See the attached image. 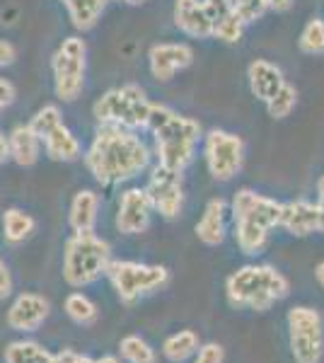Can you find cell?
I'll return each instance as SVG.
<instances>
[{
  "mask_svg": "<svg viewBox=\"0 0 324 363\" xmlns=\"http://www.w3.org/2000/svg\"><path fill=\"white\" fill-rule=\"evenodd\" d=\"M233 3H235V13H238V17L245 25H255L257 20H262L269 13L264 0H233Z\"/></svg>",
  "mask_w": 324,
  "mask_h": 363,
  "instance_id": "cell-32",
  "label": "cell"
},
{
  "mask_svg": "<svg viewBox=\"0 0 324 363\" xmlns=\"http://www.w3.org/2000/svg\"><path fill=\"white\" fill-rule=\"evenodd\" d=\"M291 294V284L279 269L269 264H247L233 272L225 281V296L233 308L267 313L271 306Z\"/></svg>",
  "mask_w": 324,
  "mask_h": 363,
  "instance_id": "cell-4",
  "label": "cell"
},
{
  "mask_svg": "<svg viewBox=\"0 0 324 363\" xmlns=\"http://www.w3.org/2000/svg\"><path fill=\"white\" fill-rule=\"evenodd\" d=\"M293 3H296V0H264L267 10H274V13H288V10L293 8Z\"/></svg>",
  "mask_w": 324,
  "mask_h": 363,
  "instance_id": "cell-38",
  "label": "cell"
},
{
  "mask_svg": "<svg viewBox=\"0 0 324 363\" xmlns=\"http://www.w3.org/2000/svg\"><path fill=\"white\" fill-rule=\"evenodd\" d=\"M317 206H320L322 220H324V174H322V179L317 182Z\"/></svg>",
  "mask_w": 324,
  "mask_h": 363,
  "instance_id": "cell-41",
  "label": "cell"
},
{
  "mask_svg": "<svg viewBox=\"0 0 324 363\" xmlns=\"http://www.w3.org/2000/svg\"><path fill=\"white\" fill-rule=\"evenodd\" d=\"M247 80H250V90L259 102H269L281 85L286 83V75L276 63L267 61V58H255L247 68Z\"/></svg>",
  "mask_w": 324,
  "mask_h": 363,
  "instance_id": "cell-17",
  "label": "cell"
},
{
  "mask_svg": "<svg viewBox=\"0 0 324 363\" xmlns=\"http://www.w3.org/2000/svg\"><path fill=\"white\" fill-rule=\"evenodd\" d=\"M109 262L111 247L107 240L97 238L95 230L73 233L66 240V250H63V279L73 289L90 286L99 277H104Z\"/></svg>",
  "mask_w": 324,
  "mask_h": 363,
  "instance_id": "cell-5",
  "label": "cell"
},
{
  "mask_svg": "<svg viewBox=\"0 0 324 363\" xmlns=\"http://www.w3.org/2000/svg\"><path fill=\"white\" fill-rule=\"evenodd\" d=\"M97 213H99V194L92 189H80L70 201L68 211V223L73 228V233H92L97 225Z\"/></svg>",
  "mask_w": 324,
  "mask_h": 363,
  "instance_id": "cell-21",
  "label": "cell"
},
{
  "mask_svg": "<svg viewBox=\"0 0 324 363\" xmlns=\"http://www.w3.org/2000/svg\"><path fill=\"white\" fill-rule=\"evenodd\" d=\"M51 306L39 294H20L8 310V325L15 332H37L44 320L49 318Z\"/></svg>",
  "mask_w": 324,
  "mask_h": 363,
  "instance_id": "cell-15",
  "label": "cell"
},
{
  "mask_svg": "<svg viewBox=\"0 0 324 363\" xmlns=\"http://www.w3.org/2000/svg\"><path fill=\"white\" fill-rule=\"evenodd\" d=\"M104 277L111 281L116 296L123 306H133L140 296L167 286L169 272L160 264H140L128 259H111L107 264Z\"/></svg>",
  "mask_w": 324,
  "mask_h": 363,
  "instance_id": "cell-7",
  "label": "cell"
},
{
  "mask_svg": "<svg viewBox=\"0 0 324 363\" xmlns=\"http://www.w3.org/2000/svg\"><path fill=\"white\" fill-rule=\"evenodd\" d=\"M61 3H63V5H66V3H68V0H61Z\"/></svg>",
  "mask_w": 324,
  "mask_h": 363,
  "instance_id": "cell-46",
  "label": "cell"
},
{
  "mask_svg": "<svg viewBox=\"0 0 324 363\" xmlns=\"http://www.w3.org/2000/svg\"><path fill=\"white\" fill-rule=\"evenodd\" d=\"M34 228H37V220L29 213H25L22 208H8L3 213V238L8 242H25V240L32 235Z\"/></svg>",
  "mask_w": 324,
  "mask_h": 363,
  "instance_id": "cell-23",
  "label": "cell"
},
{
  "mask_svg": "<svg viewBox=\"0 0 324 363\" xmlns=\"http://www.w3.org/2000/svg\"><path fill=\"white\" fill-rule=\"evenodd\" d=\"M95 363H121L116 356H102V359H97Z\"/></svg>",
  "mask_w": 324,
  "mask_h": 363,
  "instance_id": "cell-43",
  "label": "cell"
},
{
  "mask_svg": "<svg viewBox=\"0 0 324 363\" xmlns=\"http://www.w3.org/2000/svg\"><path fill=\"white\" fill-rule=\"evenodd\" d=\"M66 315L78 325H92L97 320V306L85 294H70L66 298Z\"/></svg>",
  "mask_w": 324,
  "mask_h": 363,
  "instance_id": "cell-29",
  "label": "cell"
},
{
  "mask_svg": "<svg viewBox=\"0 0 324 363\" xmlns=\"http://www.w3.org/2000/svg\"><path fill=\"white\" fill-rule=\"evenodd\" d=\"M78 354L75 351H61V354H51L49 363H75Z\"/></svg>",
  "mask_w": 324,
  "mask_h": 363,
  "instance_id": "cell-39",
  "label": "cell"
},
{
  "mask_svg": "<svg viewBox=\"0 0 324 363\" xmlns=\"http://www.w3.org/2000/svg\"><path fill=\"white\" fill-rule=\"evenodd\" d=\"M279 228L296 238H308L315 233H324L322 211L317 201H288L281 203Z\"/></svg>",
  "mask_w": 324,
  "mask_h": 363,
  "instance_id": "cell-14",
  "label": "cell"
},
{
  "mask_svg": "<svg viewBox=\"0 0 324 363\" xmlns=\"http://www.w3.org/2000/svg\"><path fill=\"white\" fill-rule=\"evenodd\" d=\"M223 361H225V351H223L220 344L211 342L196 349V361L194 363H223Z\"/></svg>",
  "mask_w": 324,
  "mask_h": 363,
  "instance_id": "cell-34",
  "label": "cell"
},
{
  "mask_svg": "<svg viewBox=\"0 0 324 363\" xmlns=\"http://www.w3.org/2000/svg\"><path fill=\"white\" fill-rule=\"evenodd\" d=\"M150 155L138 131L99 124L90 148L85 150V167L97 184L116 186L145 172L150 167Z\"/></svg>",
  "mask_w": 324,
  "mask_h": 363,
  "instance_id": "cell-1",
  "label": "cell"
},
{
  "mask_svg": "<svg viewBox=\"0 0 324 363\" xmlns=\"http://www.w3.org/2000/svg\"><path fill=\"white\" fill-rule=\"evenodd\" d=\"M230 213L235 220V242L242 250V255H262L269 245V235L274 228H279L281 201L257 194L255 189L235 191Z\"/></svg>",
  "mask_w": 324,
  "mask_h": 363,
  "instance_id": "cell-3",
  "label": "cell"
},
{
  "mask_svg": "<svg viewBox=\"0 0 324 363\" xmlns=\"http://www.w3.org/2000/svg\"><path fill=\"white\" fill-rule=\"evenodd\" d=\"M145 128L155 140L157 165L174 169V172H184L191 165L199 138H201V124L196 119L174 112L167 104L152 102Z\"/></svg>",
  "mask_w": 324,
  "mask_h": 363,
  "instance_id": "cell-2",
  "label": "cell"
},
{
  "mask_svg": "<svg viewBox=\"0 0 324 363\" xmlns=\"http://www.w3.org/2000/svg\"><path fill=\"white\" fill-rule=\"evenodd\" d=\"M288 342L296 363H320L324 356V320L315 308L288 310Z\"/></svg>",
  "mask_w": 324,
  "mask_h": 363,
  "instance_id": "cell-9",
  "label": "cell"
},
{
  "mask_svg": "<svg viewBox=\"0 0 324 363\" xmlns=\"http://www.w3.org/2000/svg\"><path fill=\"white\" fill-rule=\"evenodd\" d=\"M10 294H13V277H10L5 262L0 259V298H8Z\"/></svg>",
  "mask_w": 324,
  "mask_h": 363,
  "instance_id": "cell-37",
  "label": "cell"
},
{
  "mask_svg": "<svg viewBox=\"0 0 324 363\" xmlns=\"http://www.w3.org/2000/svg\"><path fill=\"white\" fill-rule=\"evenodd\" d=\"M75 363H95V361L87 359V356H80V354H78V359H75Z\"/></svg>",
  "mask_w": 324,
  "mask_h": 363,
  "instance_id": "cell-45",
  "label": "cell"
},
{
  "mask_svg": "<svg viewBox=\"0 0 324 363\" xmlns=\"http://www.w3.org/2000/svg\"><path fill=\"white\" fill-rule=\"evenodd\" d=\"M194 63V49L184 42H162L150 46L148 68L150 75L160 83H169L177 73L186 70Z\"/></svg>",
  "mask_w": 324,
  "mask_h": 363,
  "instance_id": "cell-13",
  "label": "cell"
},
{
  "mask_svg": "<svg viewBox=\"0 0 324 363\" xmlns=\"http://www.w3.org/2000/svg\"><path fill=\"white\" fill-rule=\"evenodd\" d=\"M199 349V335L194 330H181L177 335L167 337L162 344V354L172 363H184L189 356L196 354Z\"/></svg>",
  "mask_w": 324,
  "mask_h": 363,
  "instance_id": "cell-24",
  "label": "cell"
},
{
  "mask_svg": "<svg viewBox=\"0 0 324 363\" xmlns=\"http://www.w3.org/2000/svg\"><path fill=\"white\" fill-rule=\"evenodd\" d=\"M145 194L150 199L152 211L162 216L164 220H174L184 208V186H181V172L155 165L150 172Z\"/></svg>",
  "mask_w": 324,
  "mask_h": 363,
  "instance_id": "cell-11",
  "label": "cell"
},
{
  "mask_svg": "<svg viewBox=\"0 0 324 363\" xmlns=\"http://www.w3.org/2000/svg\"><path fill=\"white\" fill-rule=\"evenodd\" d=\"M225 213H228L225 199L216 196L206 203L201 218H199L196 228H194V230H196V238L201 240L203 245L218 247V245L225 240Z\"/></svg>",
  "mask_w": 324,
  "mask_h": 363,
  "instance_id": "cell-18",
  "label": "cell"
},
{
  "mask_svg": "<svg viewBox=\"0 0 324 363\" xmlns=\"http://www.w3.org/2000/svg\"><path fill=\"white\" fill-rule=\"evenodd\" d=\"M201 3H203V10H206V15H208L211 25H216V22L225 20L228 15L235 13L233 0H201Z\"/></svg>",
  "mask_w": 324,
  "mask_h": 363,
  "instance_id": "cell-33",
  "label": "cell"
},
{
  "mask_svg": "<svg viewBox=\"0 0 324 363\" xmlns=\"http://www.w3.org/2000/svg\"><path fill=\"white\" fill-rule=\"evenodd\" d=\"M15 97H17L15 85L10 83V80L0 78V112H3V109H8L10 104L15 102Z\"/></svg>",
  "mask_w": 324,
  "mask_h": 363,
  "instance_id": "cell-35",
  "label": "cell"
},
{
  "mask_svg": "<svg viewBox=\"0 0 324 363\" xmlns=\"http://www.w3.org/2000/svg\"><path fill=\"white\" fill-rule=\"evenodd\" d=\"M172 20L177 29L191 39H211V32H213L201 0H174Z\"/></svg>",
  "mask_w": 324,
  "mask_h": 363,
  "instance_id": "cell-16",
  "label": "cell"
},
{
  "mask_svg": "<svg viewBox=\"0 0 324 363\" xmlns=\"http://www.w3.org/2000/svg\"><path fill=\"white\" fill-rule=\"evenodd\" d=\"M46 155L56 162H75L82 155V143L66 124H58L41 138Z\"/></svg>",
  "mask_w": 324,
  "mask_h": 363,
  "instance_id": "cell-19",
  "label": "cell"
},
{
  "mask_svg": "<svg viewBox=\"0 0 324 363\" xmlns=\"http://www.w3.org/2000/svg\"><path fill=\"white\" fill-rule=\"evenodd\" d=\"M119 3H123V5H143V3H148V0H119Z\"/></svg>",
  "mask_w": 324,
  "mask_h": 363,
  "instance_id": "cell-44",
  "label": "cell"
},
{
  "mask_svg": "<svg viewBox=\"0 0 324 363\" xmlns=\"http://www.w3.org/2000/svg\"><path fill=\"white\" fill-rule=\"evenodd\" d=\"M54 92L61 102H75L82 95L87 75V44L80 37H66L51 58Z\"/></svg>",
  "mask_w": 324,
  "mask_h": 363,
  "instance_id": "cell-8",
  "label": "cell"
},
{
  "mask_svg": "<svg viewBox=\"0 0 324 363\" xmlns=\"http://www.w3.org/2000/svg\"><path fill=\"white\" fill-rule=\"evenodd\" d=\"M315 279H317V284L324 289V262H320V264L315 267Z\"/></svg>",
  "mask_w": 324,
  "mask_h": 363,
  "instance_id": "cell-42",
  "label": "cell"
},
{
  "mask_svg": "<svg viewBox=\"0 0 324 363\" xmlns=\"http://www.w3.org/2000/svg\"><path fill=\"white\" fill-rule=\"evenodd\" d=\"M58 124H63V116H61V109H58L56 104H46V107H41L39 112L32 116V121H29L32 131L37 133L39 138H44L46 133H49L51 128H56Z\"/></svg>",
  "mask_w": 324,
  "mask_h": 363,
  "instance_id": "cell-31",
  "label": "cell"
},
{
  "mask_svg": "<svg viewBox=\"0 0 324 363\" xmlns=\"http://www.w3.org/2000/svg\"><path fill=\"white\" fill-rule=\"evenodd\" d=\"M109 0H68L66 10L70 17V25L80 32H87L97 25V20L107 10Z\"/></svg>",
  "mask_w": 324,
  "mask_h": 363,
  "instance_id": "cell-22",
  "label": "cell"
},
{
  "mask_svg": "<svg viewBox=\"0 0 324 363\" xmlns=\"http://www.w3.org/2000/svg\"><path fill=\"white\" fill-rule=\"evenodd\" d=\"M203 157L211 177L216 182H230L245 165V140L238 133L211 128L203 136Z\"/></svg>",
  "mask_w": 324,
  "mask_h": 363,
  "instance_id": "cell-10",
  "label": "cell"
},
{
  "mask_svg": "<svg viewBox=\"0 0 324 363\" xmlns=\"http://www.w3.org/2000/svg\"><path fill=\"white\" fill-rule=\"evenodd\" d=\"M10 160L20 167H32L41 155V138L32 131L29 124H20L10 131L8 136Z\"/></svg>",
  "mask_w": 324,
  "mask_h": 363,
  "instance_id": "cell-20",
  "label": "cell"
},
{
  "mask_svg": "<svg viewBox=\"0 0 324 363\" xmlns=\"http://www.w3.org/2000/svg\"><path fill=\"white\" fill-rule=\"evenodd\" d=\"M245 27L247 25L240 20L238 13H233V15H228L225 20L216 22L211 37L218 39V42H223V44H240V39H242V34H245Z\"/></svg>",
  "mask_w": 324,
  "mask_h": 363,
  "instance_id": "cell-30",
  "label": "cell"
},
{
  "mask_svg": "<svg viewBox=\"0 0 324 363\" xmlns=\"http://www.w3.org/2000/svg\"><path fill=\"white\" fill-rule=\"evenodd\" d=\"M17 58V49L10 42H5V39H0V68L5 66H13Z\"/></svg>",
  "mask_w": 324,
  "mask_h": 363,
  "instance_id": "cell-36",
  "label": "cell"
},
{
  "mask_svg": "<svg viewBox=\"0 0 324 363\" xmlns=\"http://www.w3.org/2000/svg\"><path fill=\"white\" fill-rule=\"evenodd\" d=\"M121 349V356L126 359L128 363H157V356H155V349L150 347L145 339L135 337V335H128L121 339L119 344Z\"/></svg>",
  "mask_w": 324,
  "mask_h": 363,
  "instance_id": "cell-28",
  "label": "cell"
},
{
  "mask_svg": "<svg viewBox=\"0 0 324 363\" xmlns=\"http://www.w3.org/2000/svg\"><path fill=\"white\" fill-rule=\"evenodd\" d=\"M298 49L308 56H324V20L310 17L298 39Z\"/></svg>",
  "mask_w": 324,
  "mask_h": 363,
  "instance_id": "cell-26",
  "label": "cell"
},
{
  "mask_svg": "<svg viewBox=\"0 0 324 363\" xmlns=\"http://www.w3.org/2000/svg\"><path fill=\"white\" fill-rule=\"evenodd\" d=\"M51 354L37 342H13L5 349V363H49Z\"/></svg>",
  "mask_w": 324,
  "mask_h": 363,
  "instance_id": "cell-25",
  "label": "cell"
},
{
  "mask_svg": "<svg viewBox=\"0 0 324 363\" xmlns=\"http://www.w3.org/2000/svg\"><path fill=\"white\" fill-rule=\"evenodd\" d=\"M152 102L145 95V90L135 83H126L121 87H111L102 97L92 104V114H95L97 124L121 126L140 131L148 126Z\"/></svg>",
  "mask_w": 324,
  "mask_h": 363,
  "instance_id": "cell-6",
  "label": "cell"
},
{
  "mask_svg": "<svg viewBox=\"0 0 324 363\" xmlns=\"http://www.w3.org/2000/svg\"><path fill=\"white\" fill-rule=\"evenodd\" d=\"M152 206L145 189L140 186H128L119 196V208H116V230L123 235H140L150 225Z\"/></svg>",
  "mask_w": 324,
  "mask_h": 363,
  "instance_id": "cell-12",
  "label": "cell"
},
{
  "mask_svg": "<svg viewBox=\"0 0 324 363\" xmlns=\"http://www.w3.org/2000/svg\"><path fill=\"white\" fill-rule=\"evenodd\" d=\"M264 104H267V112H269L271 119H286V116H291V112L296 109V104H298L296 85H291L286 80V83L281 85V90Z\"/></svg>",
  "mask_w": 324,
  "mask_h": 363,
  "instance_id": "cell-27",
  "label": "cell"
},
{
  "mask_svg": "<svg viewBox=\"0 0 324 363\" xmlns=\"http://www.w3.org/2000/svg\"><path fill=\"white\" fill-rule=\"evenodd\" d=\"M5 160H10V148H8V136L5 133H0V165H3Z\"/></svg>",
  "mask_w": 324,
  "mask_h": 363,
  "instance_id": "cell-40",
  "label": "cell"
}]
</instances>
